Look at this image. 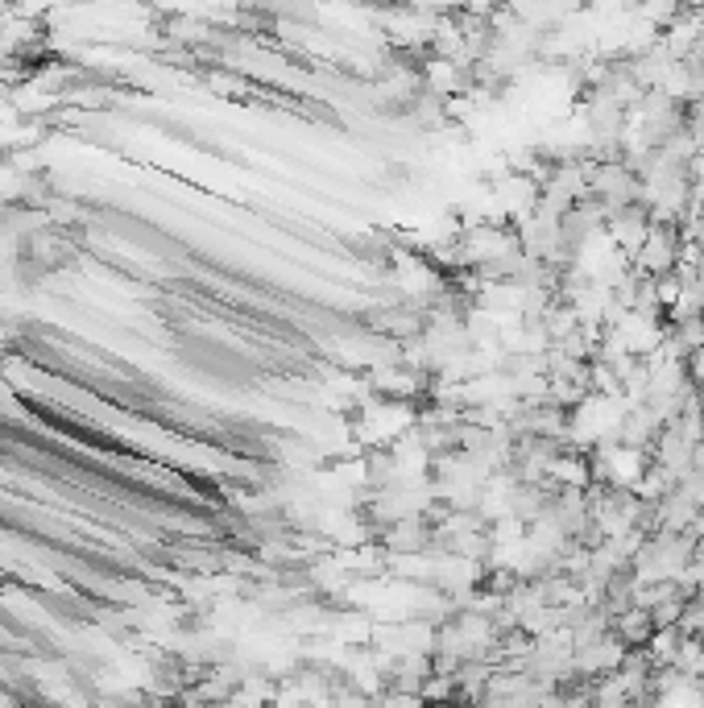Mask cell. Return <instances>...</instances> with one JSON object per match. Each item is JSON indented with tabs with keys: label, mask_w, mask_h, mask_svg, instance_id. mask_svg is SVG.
<instances>
[{
	"label": "cell",
	"mask_w": 704,
	"mask_h": 708,
	"mask_svg": "<svg viewBox=\"0 0 704 708\" xmlns=\"http://www.w3.org/2000/svg\"><path fill=\"white\" fill-rule=\"evenodd\" d=\"M614 639L626 646V651H647V642L654 639V622H651V613L647 609H626V613H618L614 618V630H609Z\"/></svg>",
	"instance_id": "cell-1"
}]
</instances>
